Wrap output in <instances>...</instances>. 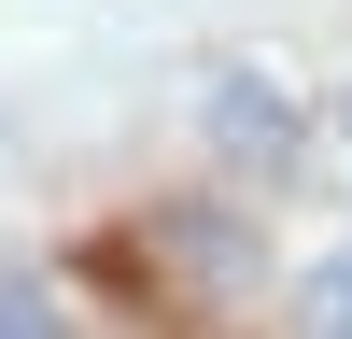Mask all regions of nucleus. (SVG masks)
<instances>
[{
	"label": "nucleus",
	"mask_w": 352,
	"mask_h": 339,
	"mask_svg": "<svg viewBox=\"0 0 352 339\" xmlns=\"http://www.w3.org/2000/svg\"><path fill=\"white\" fill-rule=\"evenodd\" d=\"M141 240H155V269H169V311H226V297L268 282V240H254V212H226V198H169Z\"/></svg>",
	"instance_id": "nucleus-1"
},
{
	"label": "nucleus",
	"mask_w": 352,
	"mask_h": 339,
	"mask_svg": "<svg viewBox=\"0 0 352 339\" xmlns=\"http://www.w3.org/2000/svg\"><path fill=\"white\" fill-rule=\"evenodd\" d=\"M197 127H212V156H226V170H254V184H268V170L296 156V99H282V85L254 71V56L197 85Z\"/></svg>",
	"instance_id": "nucleus-2"
},
{
	"label": "nucleus",
	"mask_w": 352,
	"mask_h": 339,
	"mask_svg": "<svg viewBox=\"0 0 352 339\" xmlns=\"http://www.w3.org/2000/svg\"><path fill=\"white\" fill-rule=\"evenodd\" d=\"M296 311H310V325H352V254H324V269L296 282Z\"/></svg>",
	"instance_id": "nucleus-3"
},
{
	"label": "nucleus",
	"mask_w": 352,
	"mask_h": 339,
	"mask_svg": "<svg viewBox=\"0 0 352 339\" xmlns=\"http://www.w3.org/2000/svg\"><path fill=\"white\" fill-rule=\"evenodd\" d=\"M0 325H56V297L43 282H0Z\"/></svg>",
	"instance_id": "nucleus-4"
},
{
	"label": "nucleus",
	"mask_w": 352,
	"mask_h": 339,
	"mask_svg": "<svg viewBox=\"0 0 352 339\" xmlns=\"http://www.w3.org/2000/svg\"><path fill=\"white\" fill-rule=\"evenodd\" d=\"M324 141H338V156H352V85H338V99H324Z\"/></svg>",
	"instance_id": "nucleus-5"
}]
</instances>
